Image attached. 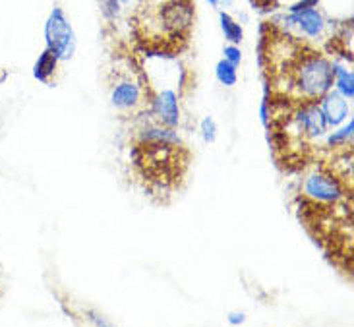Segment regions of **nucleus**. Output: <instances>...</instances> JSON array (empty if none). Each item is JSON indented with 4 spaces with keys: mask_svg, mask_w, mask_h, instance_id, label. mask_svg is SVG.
<instances>
[{
    "mask_svg": "<svg viewBox=\"0 0 354 327\" xmlns=\"http://www.w3.org/2000/svg\"><path fill=\"white\" fill-rule=\"evenodd\" d=\"M196 19L192 0H140L134 14L136 35L147 50H180Z\"/></svg>",
    "mask_w": 354,
    "mask_h": 327,
    "instance_id": "f257e3e1",
    "label": "nucleus"
},
{
    "mask_svg": "<svg viewBox=\"0 0 354 327\" xmlns=\"http://www.w3.org/2000/svg\"><path fill=\"white\" fill-rule=\"evenodd\" d=\"M333 66L335 62L326 55L302 45L283 72H287V84L302 101H319L329 89H333Z\"/></svg>",
    "mask_w": 354,
    "mask_h": 327,
    "instance_id": "f03ea898",
    "label": "nucleus"
},
{
    "mask_svg": "<svg viewBox=\"0 0 354 327\" xmlns=\"http://www.w3.org/2000/svg\"><path fill=\"white\" fill-rule=\"evenodd\" d=\"M45 39H47V48L50 53H55L58 60L72 58L76 50V35L60 8H55L48 14L47 24H45Z\"/></svg>",
    "mask_w": 354,
    "mask_h": 327,
    "instance_id": "7ed1b4c3",
    "label": "nucleus"
},
{
    "mask_svg": "<svg viewBox=\"0 0 354 327\" xmlns=\"http://www.w3.org/2000/svg\"><path fill=\"white\" fill-rule=\"evenodd\" d=\"M302 192L310 202L319 205H337L346 198L345 184L337 178L335 173H326V171L308 174Z\"/></svg>",
    "mask_w": 354,
    "mask_h": 327,
    "instance_id": "20e7f679",
    "label": "nucleus"
},
{
    "mask_svg": "<svg viewBox=\"0 0 354 327\" xmlns=\"http://www.w3.org/2000/svg\"><path fill=\"white\" fill-rule=\"evenodd\" d=\"M145 97H147V82L144 76H138L136 72H132V74L116 77L111 89V105L122 113L136 111L142 105Z\"/></svg>",
    "mask_w": 354,
    "mask_h": 327,
    "instance_id": "39448f33",
    "label": "nucleus"
},
{
    "mask_svg": "<svg viewBox=\"0 0 354 327\" xmlns=\"http://www.w3.org/2000/svg\"><path fill=\"white\" fill-rule=\"evenodd\" d=\"M149 115L153 116L155 122L176 128L180 124V103H178V93L165 87L161 91H157L153 97H149Z\"/></svg>",
    "mask_w": 354,
    "mask_h": 327,
    "instance_id": "423d86ee",
    "label": "nucleus"
},
{
    "mask_svg": "<svg viewBox=\"0 0 354 327\" xmlns=\"http://www.w3.org/2000/svg\"><path fill=\"white\" fill-rule=\"evenodd\" d=\"M283 24H287V28H297L304 37L319 39L326 33L327 21L326 16L314 6V8H302L288 12L287 16L281 18Z\"/></svg>",
    "mask_w": 354,
    "mask_h": 327,
    "instance_id": "0eeeda50",
    "label": "nucleus"
},
{
    "mask_svg": "<svg viewBox=\"0 0 354 327\" xmlns=\"http://www.w3.org/2000/svg\"><path fill=\"white\" fill-rule=\"evenodd\" d=\"M292 118L302 138H322L327 134V122L317 101H302Z\"/></svg>",
    "mask_w": 354,
    "mask_h": 327,
    "instance_id": "6e6552de",
    "label": "nucleus"
},
{
    "mask_svg": "<svg viewBox=\"0 0 354 327\" xmlns=\"http://www.w3.org/2000/svg\"><path fill=\"white\" fill-rule=\"evenodd\" d=\"M319 109L324 113L327 128H337L348 116V99L341 95L337 89H329L326 95L319 99Z\"/></svg>",
    "mask_w": 354,
    "mask_h": 327,
    "instance_id": "1a4fd4ad",
    "label": "nucleus"
},
{
    "mask_svg": "<svg viewBox=\"0 0 354 327\" xmlns=\"http://www.w3.org/2000/svg\"><path fill=\"white\" fill-rule=\"evenodd\" d=\"M138 144H159L180 147L182 140L174 128L159 124V122H151V124H145L144 128L138 130Z\"/></svg>",
    "mask_w": 354,
    "mask_h": 327,
    "instance_id": "9d476101",
    "label": "nucleus"
},
{
    "mask_svg": "<svg viewBox=\"0 0 354 327\" xmlns=\"http://www.w3.org/2000/svg\"><path fill=\"white\" fill-rule=\"evenodd\" d=\"M57 64L58 58L55 57V53H50L48 48H45L43 55H39L37 62L33 66V76L39 82H43V84H50V80H53L55 72H57Z\"/></svg>",
    "mask_w": 354,
    "mask_h": 327,
    "instance_id": "9b49d317",
    "label": "nucleus"
},
{
    "mask_svg": "<svg viewBox=\"0 0 354 327\" xmlns=\"http://www.w3.org/2000/svg\"><path fill=\"white\" fill-rule=\"evenodd\" d=\"M219 21H221V31H223V35L225 39L232 43V45H239L242 43V39H244V29L240 26L236 19L230 16L229 12H219Z\"/></svg>",
    "mask_w": 354,
    "mask_h": 327,
    "instance_id": "f8f14e48",
    "label": "nucleus"
},
{
    "mask_svg": "<svg viewBox=\"0 0 354 327\" xmlns=\"http://www.w3.org/2000/svg\"><path fill=\"white\" fill-rule=\"evenodd\" d=\"M333 70H335L333 86L337 87V91L345 97V99L353 101L354 99V74L351 72V70L339 66V64H335V66H333Z\"/></svg>",
    "mask_w": 354,
    "mask_h": 327,
    "instance_id": "ddd939ff",
    "label": "nucleus"
},
{
    "mask_svg": "<svg viewBox=\"0 0 354 327\" xmlns=\"http://www.w3.org/2000/svg\"><path fill=\"white\" fill-rule=\"evenodd\" d=\"M236 68L239 66L230 64L229 60H225V58L217 62V66H215V77H217V82H219L221 86H236V82H239V72H236Z\"/></svg>",
    "mask_w": 354,
    "mask_h": 327,
    "instance_id": "4468645a",
    "label": "nucleus"
},
{
    "mask_svg": "<svg viewBox=\"0 0 354 327\" xmlns=\"http://www.w3.org/2000/svg\"><path fill=\"white\" fill-rule=\"evenodd\" d=\"M339 128V126H337ZM353 134H354V120L351 118L348 124H345L343 128L335 130L333 134L327 136V145L329 147H346V145L353 144Z\"/></svg>",
    "mask_w": 354,
    "mask_h": 327,
    "instance_id": "2eb2a0df",
    "label": "nucleus"
},
{
    "mask_svg": "<svg viewBox=\"0 0 354 327\" xmlns=\"http://www.w3.org/2000/svg\"><path fill=\"white\" fill-rule=\"evenodd\" d=\"M200 132L205 144H213L217 140V122L211 116H205L200 122Z\"/></svg>",
    "mask_w": 354,
    "mask_h": 327,
    "instance_id": "dca6fc26",
    "label": "nucleus"
},
{
    "mask_svg": "<svg viewBox=\"0 0 354 327\" xmlns=\"http://www.w3.org/2000/svg\"><path fill=\"white\" fill-rule=\"evenodd\" d=\"M101 4V12L106 19H115L118 18L120 14V0H99Z\"/></svg>",
    "mask_w": 354,
    "mask_h": 327,
    "instance_id": "f3484780",
    "label": "nucleus"
},
{
    "mask_svg": "<svg viewBox=\"0 0 354 327\" xmlns=\"http://www.w3.org/2000/svg\"><path fill=\"white\" fill-rule=\"evenodd\" d=\"M223 55H225V60H229L230 64H234V66H239L240 62H242V50H240L239 45H232V43H229L227 47H225V50H223Z\"/></svg>",
    "mask_w": 354,
    "mask_h": 327,
    "instance_id": "a211bd4d",
    "label": "nucleus"
},
{
    "mask_svg": "<svg viewBox=\"0 0 354 327\" xmlns=\"http://www.w3.org/2000/svg\"><path fill=\"white\" fill-rule=\"evenodd\" d=\"M229 324L230 326H242L244 324V319H246V316H244V312H230L229 314Z\"/></svg>",
    "mask_w": 354,
    "mask_h": 327,
    "instance_id": "6ab92c4d",
    "label": "nucleus"
},
{
    "mask_svg": "<svg viewBox=\"0 0 354 327\" xmlns=\"http://www.w3.org/2000/svg\"><path fill=\"white\" fill-rule=\"evenodd\" d=\"M217 2H219V6H225V8L232 6V0H217Z\"/></svg>",
    "mask_w": 354,
    "mask_h": 327,
    "instance_id": "aec40b11",
    "label": "nucleus"
},
{
    "mask_svg": "<svg viewBox=\"0 0 354 327\" xmlns=\"http://www.w3.org/2000/svg\"><path fill=\"white\" fill-rule=\"evenodd\" d=\"M207 2H209L213 8H219V2H217V0H207Z\"/></svg>",
    "mask_w": 354,
    "mask_h": 327,
    "instance_id": "412c9836",
    "label": "nucleus"
},
{
    "mask_svg": "<svg viewBox=\"0 0 354 327\" xmlns=\"http://www.w3.org/2000/svg\"><path fill=\"white\" fill-rule=\"evenodd\" d=\"M134 0H120V4H132Z\"/></svg>",
    "mask_w": 354,
    "mask_h": 327,
    "instance_id": "4be33fe9",
    "label": "nucleus"
}]
</instances>
